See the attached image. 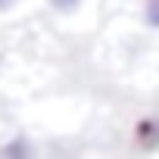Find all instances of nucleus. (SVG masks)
<instances>
[{"label": "nucleus", "mask_w": 159, "mask_h": 159, "mask_svg": "<svg viewBox=\"0 0 159 159\" xmlns=\"http://www.w3.org/2000/svg\"><path fill=\"white\" fill-rule=\"evenodd\" d=\"M134 134H137V143H143L147 150H150V147H159V122H156V119H143V122H137Z\"/></svg>", "instance_id": "1"}, {"label": "nucleus", "mask_w": 159, "mask_h": 159, "mask_svg": "<svg viewBox=\"0 0 159 159\" xmlns=\"http://www.w3.org/2000/svg\"><path fill=\"white\" fill-rule=\"evenodd\" d=\"M143 25L159 31V0H147L143 3Z\"/></svg>", "instance_id": "2"}, {"label": "nucleus", "mask_w": 159, "mask_h": 159, "mask_svg": "<svg viewBox=\"0 0 159 159\" xmlns=\"http://www.w3.org/2000/svg\"><path fill=\"white\" fill-rule=\"evenodd\" d=\"M28 153H31V147H28L25 137H13V140L3 147V156H28Z\"/></svg>", "instance_id": "3"}, {"label": "nucleus", "mask_w": 159, "mask_h": 159, "mask_svg": "<svg viewBox=\"0 0 159 159\" xmlns=\"http://www.w3.org/2000/svg\"><path fill=\"white\" fill-rule=\"evenodd\" d=\"M50 3V10L53 13H59V16H69V13H75L78 7L84 3V0H47Z\"/></svg>", "instance_id": "4"}, {"label": "nucleus", "mask_w": 159, "mask_h": 159, "mask_svg": "<svg viewBox=\"0 0 159 159\" xmlns=\"http://www.w3.org/2000/svg\"><path fill=\"white\" fill-rule=\"evenodd\" d=\"M16 3H19V0H0V13H10Z\"/></svg>", "instance_id": "5"}]
</instances>
